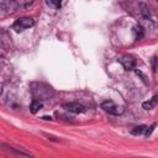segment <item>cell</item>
Segmentation results:
<instances>
[{"mask_svg":"<svg viewBox=\"0 0 158 158\" xmlns=\"http://www.w3.org/2000/svg\"><path fill=\"white\" fill-rule=\"evenodd\" d=\"M31 93L36 100H48L54 95V90L46 83H32Z\"/></svg>","mask_w":158,"mask_h":158,"instance_id":"1","label":"cell"},{"mask_svg":"<svg viewBox=\"0 0 158 158\" xmlns=\"http://www.w3.org/2000/svg\"><path fill=\"white\" fill-rule=\"evenodd\" d=\"M35 25V21L32 17H28V16H25V17H21V19H17L14 23H12V28L16 31V32H22L25 31L26 28H30Z\"/></svg>","mask_w":158,"mask_h":158,"instance_id":"2","label":"cell"},{"mask_svg":"<svg viewBox=\"0 0 158 158\" xmlns=\"http://www.w3.org/2000/svg\"><path fill=\"white\" fill-rule=\"evenodd\" d=\"M101 109H102L105 112H109V114H111V115H121V114L125 111V109H123L122 106L116 105V104H115L114 101H111V100L102 101V102H101Z\"/></svg>","mask_w":158,"mask_h":158,"instance_id":"3","label":"cell"},{"mask_svg":"<svg viewBox=\"0 0 158 158\" xmlns=\"http://www.w3.org/2000/svg\"><path fill=\"white\" fill-rule=\"evenodd\" d=\"M63 109H65L67 111L73 112V114H83L86 110V107L79 102H65V104H63Z\"/></svg>","mask_w":158,"mask_h":158,"instance_id":"4","label":"cell"},{"mask_svg":"<svg viewBox=\"0 0 158 158\" xmlns=\"http://www.w3.org/2000/svg\"><path fill=\"white\" fill-rule=\"evenodd\" d=\"M120 63L123 65V68L126 70H132L136 67V59H135V57H132L130 54H123L120 58Z\"/></svg>","mask_w":158,"mask_h":158,"instance_id":"5","label":"cell"},{"mask_svg":"<svg viewBox=\"0 0 158 158\" xmlns=\"http://www.w3.org/2000/svg\"><path fill=\"white\" fill-rule=\"evenodd\" d=\"M2 147H5L6 151H9V152H11V153H14V154H16V156H19V157H26V158H31V157H32V154H31L30 152H27V151H25V149H22V148L7 146V144H5V143L2 144Z\"/></svg>","mask_w":158,"mask_h":158,"instance_id":"6","label":"cell"},{"mask_svg":"<svg viewBox=\"0 0 158 158\" xmlns=\"http://www.w3.org/2000/svg\"><path fill=\"white\" fill-rule=\"evenodd\" d=\"M138 7H139V11H141V15L142 17L146 20V21H149L152 22V15H151V11H149V7L144 4V2H139L138 4Z\"/></svg>","mask_w":158,"mask_h":158,"instance_id":"7","label":"cell"},{"mask_svg":"<svg viewBox=\"0 0 158 158\" xmlns=\"http://www.w3.org/2000/svg\"><path fill=\"white\" fill-rule=\"evenodd\" d=\"M157 102H158V96H153V98L149 99L148 101H144V102L142 104V107H143L144 110H152V109L157 105Z\"/></svg>","mask_w":158,"mask_h":158,"instance_id":"8","label":"cell"},{"mask_svg":"<svg viewBox=\"0 0 158 158\" xmlns=\"http://www.w3.org/2000/svg\"><path fill=\"white\" fill-rule=\"evenodd\" d=\"M41 107H42V102L38 101V100H33V101L31 102V105H30V110H31L32 114H36Z\"/></svg>","mask_w":158,"mask_h":158,"instance_id":"9","label":"cell"},{"mask_svg":"<svg viewBox=\"0 0 158 158\" xmlns=\"http://www.w3.org/2000/svg\"><path fill=\"white\" fill-rule=\"evenodd\" d=\"M146 130H147V127H146L144 125H139V126H136L135 128H132V130H131V133L135 135V136H137V135H142V133H144Z\"/></svg>","mask_w":158,"mask_h":158,"instance_id":"10","label":"cell"},{"mask_svg":"<svg viewBox=\"0 0 158 158\" xmlns=\"http://www.w3.org/2000/svg\"><path fill=\"white\" fill-rule=\"evenodd\" d=\"M133 32H135V38L136 40H141L143 37V30L141 28V26H136L133 28Z\"/></svg>","mask_w":158,"mask_h":158,"instance_id":"11","label":"cell"},{"mask_svg":"<svg viewBox=\"0 0 158 158\" xmlns=\"http://www.w3.org/2000/svg\"><path fill=\"white\" fill-rule=\"evenodd\" d=\"M46 4H47L48 6L54 7V9H59V7H60V2H58V1H46Z\"/></svg>","mask_w":158,"mask_h":158,"instance_id":"12","label":"cell"},{"mask_svg":"<svg viewBox=\"0 0 158 158\" xmlns=\"http://www.w3.org/2000/svg\"><path fill=\"white\" fill-rule=\"evenodd\" d=\"M154 127H156V125H152V126L149 127V130H146V132H144V133H146V136H149V135L152 133V131L154 130Z\"/></svg>","mask_w":158,"mask_h":158,"instance_id":"13","label":"cell"}]
</instances>
